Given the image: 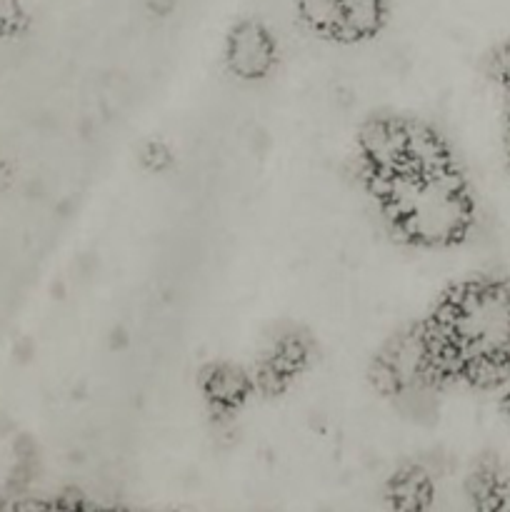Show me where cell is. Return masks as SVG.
<instances>
[{
  "label": "cell",
  "instance_id": "obj_1",
  "mask_svg": "<svg viewBox=\"0 0 510 512\" xmlns=\"http://www.w3.org/2000/svg\"><path fill=\"white\" fill-rule=\"evenodd\" d=\"M438 375H463L473 360L510 363V288L470 283L455 290L425 328Z\"/></svg>",
  "mask_w": 510,
  "mask_h": 512
},
{
  "label": "cell",
  "instance_id": "obj_2",
  "mask_svg": "<svg viewBox=\"0 0 510 512\" xmlns=\"http://www.w3.org/2000/svg\"><path fill=\"white\" fill-rule=\"evenodd\" d=\"M375 185L395 228L418 245H453L473 223V203L453 168L433 173L400 170Z\"/></svg>",
  "mask_w": 510,
  "mask_h": 512
},
{
  "label": "cell",
  "instance_id": "obj_3",
  "mask_svg": "<svg viewBox=\"0 0 510 512\" xmlns=\"http://www.w3.org/2000/svg\"><path fill=\"white\" fill-rule=\"evenodd\" d=\"M228 68L240 80H260L273 70L275 65V40L268 30L255 20H245L230 33Z\"/></svg>",
  "mask_w": 510,
  "mask_h": 512
},
{
  "label": "cell",
  "instance_id": "obj_4",
  "mask_svg": "<svg viewBox=\"0 0 510 512\" xmlns=\"http://www.w3.org/2000/svg\"><path fill=\"white\" fill-rule=\"evenodd\" d=\"M360 153L375 183L405 170V123L373 120L360 133Z\"/></svg>",
  "mask_w": 510,
  "mask_h": 512
},
{
  "label": "cell",
  "instance_id": "obj_5",
  "mask_svg": "<svg viewBox=\"0 0 510 512\" xmlns=\"http://www.w3.org/2000/svg\"><path fill=\"white\" fill-rule=\"evenodd\" d=\"M443 168H450V158L443 140L430 128L405 123V170L433 173V170Z\"/></svg>",
  "mask_w": 510,
  "mask_h": 512
},
{
  "label": "cell",
  "instance_id": "obj_6",
  "mask_svg": "<svg viewBox=\"0 0 510 512\" xmlns=\"http://www.w3.org/2000/svg\"><path fill=\"white\" fill-rule=\"evenodd\" d=\"M203 390L215 408L235 410L248 398L250 378L235 365H218V368L208 370L203 380Z\"/></svg>",
  "mask_w": 510,
  "mask_h": 512
},
{
  "label": "cell",
  "instance_id": "obj_7",
  "mask_svg": "<svg viewBox=\"0 0 510 512\" xmlns=\"http://www.w3.org/2000/svg\"><path fill=\"white\" fill-rule=\"evenodd\" d=\"M385 20L383 0H343L338 38L365 40L380 30Z\"/></svg>",
  "mask_w": 510,
  "mask_h": 512
},
{
  "label": "cell",
  "instance_id": "obj_8",
  "mask_svg": "<svg viewBox=\"0 0 510 512\" xmlns=\"http://www.w3.org/2000/svg\"><path fill=\"white\" fill-rule=\"evenodd\" d=\"M433 498V485L423 470H403L390 483V503L395 510H425Z\"/></svg>",
  "mask_w": 510,
  "mask_h": 512
},
{
  "label": "cell",
  "instance_id": "obj_9",
  "mask_svg": "<svg viewBox=\"0 0 510 512\" xmlns=\"http://www.w3.org/2000/svg\"><path fill=\"white\" fill-rule=\"evenodd\" d=\"M298 13L315 33L338 35L343 0H298Z\"/></svg>",
  "mask_w": 510,
  "mask_h": 512
},
{
  "label": "cell",
  "instance_id": "obj_10",
  "mask_svg": "<svg viewBox=\"0 0 510 512\" xmlns=\"http://www.w3.org/2000/svg\"><path fill=\"white\" fill-rule=\"evenodd\" d=\"M493 73L503 83L505 90H510V43L500 45L493 55Z\"/></svg>",
  "mask_w": 510,
  "mask_h": 512
},
{
  "label": "cell",
  "instance_id": "obj_11",
  "mask_svg": "<svg viewBox=\"0 0 510 512\" xmlns=\"http://www.w3.org/2000/svg\"><path fill=\"white\" fill-rule=\"evenodd\" d=\"M20 23V5L18 0H0V35L10 33Z\"/></svg>",
  "mask_w": 510,
  "mask_h": 512
},
{
  "label": "cell",
  "instance_id": "obj_12",
  "mask_svg": "<svg viewBox=\"0 0 510 512\" xmlns=\"http://www.w3.org/2000/svg\"><path fill=\"white\" fill-rule=\"evenodd\" d=\"M145 158H148L150 168H163V165L170 160V155L163 145L153 143V145H148V150H145Z\"/></svg>",
  "mask_w": 510,
  "mask_h": 512
},
{
  "label": "cell",
  "instance_id": "obj_13",
  "mask_svg": "<svg viewBox=\"0 0 510 512\" xmlns=\"http://www.w3.org/2000/svg\"><path fill=\"white\" fill-rule=\"evenodd\" d=\"M503 408H505V413H508V418H510V393L505 395V400H503Z\"/></svg>",
  "mask_w": 510,
  "mask_h": 512
}]
</instances>
